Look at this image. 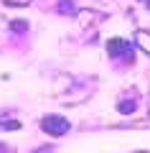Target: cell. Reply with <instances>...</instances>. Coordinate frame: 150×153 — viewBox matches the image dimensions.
I'll use <instances>...</instances> for the list:
<instances>
[{
	"instance_id": "6da1fadb",
	"label": "cell",
	"mask_w": 150,
	"mask_h": 153,
	"mask_svg": "<svg viewBox=\"0 0 150 153\" xmlns=\"http://www.w3.org/2000/svg\"><path fill=\"white\" fill-rule=\"evenodd\" d=\"M66 128H69V123L61 120V117H46L43 120V130L51 133V135H61V133H66Z\"/></svg>"
}]
</instances>
